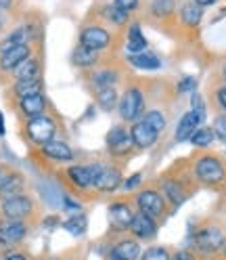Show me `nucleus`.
Wrapping results in <instances>:
<instances>
[{
  "instance_id": "obj_1",
  "label": "nucleus",
  "mask_w": 226,
  "mask_h": 260,
  "mask_svg": "<svg viewBox=\"0 0 226 260\" xmlns=\"http://www.w3.org/2000/svg\"><path fill=\"white\" fill-rule=\"evenodd\" d=\"M57 130H59V124L51 113H42L38 118L23 120V137L36 149L42 147L44 143L57 139Z\"/></svg>"
},
{
  "instance_id": "obj_2",
  "label": "nucleus",
  "mask_w": 226,
  "mask_h": 260,
  "mask_svg": "<svg viewBox=\"0 0 226 260\" xmlns=\"http://www.w3.org/2000/svg\"><path fill=\"white\" fill-rule=\"evenodd\" d=\"M90 178H92V187L101 193H113L122 187V170L113 164H103V161H92L86 164Z\"/></svg>"
},
{
  "instance_id": "obj_3",
  "label": "nucleus",
  "mask_w": 226,
  "mask_h": 260,
  "mask_svg": "<svg viewBox=\"0 0 226 260\" xmlns=\"http://www.w3.org/2000/svg\"><path fill=\"white\" fill-rule=\"evenodd\" d=\"M36 214V202L29 193H19L0 200V218L7 220H29Z\"/></svg>"
},
{
  "instance_id": "obj_4",
  "label": "nucleus",
  "mask_w": 226,
  "mask_h": 260,
  "mask_svg": "<svg viewBox=\"0 0 226 260\" xmlns=\"http://www.w3.org/2000/svg\"><path fill=\"white\" fill-rule=\"evenodd\" d=\"M118 113L124 122H138L144 116V92L138 86H128L118 101Z\"/></svg>"
},
{
  "instance_id": "obj_5",
  "label": "nucleus",
  "mask_w": 226,
  "mask_h": 260,
  "mask_svg": "<svg viewBox=\"0 0 226 260\" xmlns=\"http://www.w3.org/2000/svg\"><path fill=\"white\" fill-rule=\"evenodd\" d=\"M90 51H96V53H103L113 44V34L101 23H84L82 29H80V42Z\"/></svg>"
},
{
  "instance_id": "obj_6",
  "label": "nucleus",
  "mask_w": 226,
  "mask_h": 260,
  "mask_svg": "<svg viewBox=\"0 0 226 260\" xmlns=\"http://www.w3.org/2000/svg\"><path fill=\"white\" fill-rule=\"evenodd\" d=\"M134 202H136L138 212L149 214L155 220L164 218L168 214V202H166L164 195H161V191H157V189H142V191H138Z\"/></svg>"
},
{
  "instance_id": "obj_7",
  "label": "nucleus",
  "mask_w": 226,
  "mask_h": 260,
  "mask_svg": "<svg viewBox=\"0 0 226 260\" xmlns=\"http://www.w3.org/2000/svg\"><path fill=\"white\" fill-rule=\"evenodd\" d=\"M195 176L203 185H220L226 178L224 164L214 155H201L195 161Z\"/></svg>"
},
{
  "instance_id": "obj_8",
  "label": "nucleus",
  "mask_w": 226,
  "mask_h": 260,
  "mask_svg": "<svg viewBox=\"0 0 226 260\" xmlns=\"http://www.w3.org/2000/svg\"><path fill=\"white\" fill-rule=\"evenodd\" d=\"M105 145H107V151L113 155V157H122V155H128L134 145H132V139H130V130L126 126L118 124V126H111V130L105 137Z\"/></svg>"
},
{
  "instance_id": "obj_9",
  "label": "nucleus",
  "mask_w": 226,
  "mask_h": 260,
  "mask_svg": "<svg viewBox=\"0 0 226 260\" xmlns=\"http://www.w3.org/2000/svg\"><path fill=\"white\" fill-rule=\"evenodd\" d=\"M38 153H40L46 161H51V164H57V166L71 164L73 157H76L73 149H71L63 139H53V141L44 143L42 147H38Z\"/></svg>"
},
{
  "instance_id": "obj_10",
  "label": "nucleus",
  "mask_w": 226,
  "mask_h": 260,
  "mask_svg": "<svg viewBox=\"0 0 226 260\" xmlns=\"http://www.w3.org/2000/svg\"><path fill=\"white\" fill-rule=\"evenodd\" d=\"M29 233L27 220H7L0 218V248H13L21 243Z\"/></svg>"
},
{
  "instance_id": "obj_11",
  "label": "nucleus",
  "mask_w": 226,
  "mask_h": 260,
  "mask_svg": "<svg viewBox=\"0 0 226 260\" xmlns=\"http://www.w3.org/2000/svg\"><path fill=\"white\" fill-rule=\"evenodd\" d=\"M15 109H17L21 120L38 118L42 113H48V99H46L44 92L27 94V96H21V99L15 101Z\"/></svg>"
},
{
  "instance_id": "obj_12",
  "label": "nucleus",
  "mask_w": 226,
  "mask_h": 260,
  "mask_svg": "<svg viewBox=\"0 0 226 260\" xmlns=\"http://www.w3.org/2000/svg\"><path fill=\"white\" fill-rule=\"evenodd\" d=\"M31 55H34V44H31V42L19 44V46L11 48V51H7V53H0V74H3V76H11Z\"/></svg>"
},
{
  "instance_id": "obj_13",
  "label": "nucleus",
  "mask_w": 226,
  "mask_h": 260,
  "mask_svg": "<svg viewBox=\"0 0 226 260\" xmlns=\"http://www.w3.org/2000/svg\"><path fill=\"white\" fill-rule=\"evenodd\" d=\"M130 130V139H132V145L136 149H140V151H144V149H151L153 145L157 143V137H159V133L157 130H153L147 122H142V120H138V122H132V126L128 128Z\"/></svg>"
},
{
  "instance_id": "obj_14",
  "label": "nucleus",
  "mask_w": 226,
  "mask_h": 260,
  "mask_svg": "<svg viewBox=\"0 0 226 260\" xmlns=\"http://www.w3.org/2000/svg\"><path fill=\"white\" fill-rule=\"evenodd\" d=\"M25 174L19 170H5L3 178H0V200L13 198V195L25 193Z\"/></svg>"
},
{
  "instance_id": "obj_15",
  "label": "nucleus",
  "mask_w": 226,
  "mask_h": 260,
  "mask_svg": "<svg viewBox=\"0 0 226 260\" xmlns=\"http://www.w3.org/2000/svg\"><path fill=\"white\" fill-rule=\"evenodd\" d=\"M107 216H109V222H111L113 229L126 231V229H130V222L134 218V210L128 202H113L109 206Z\"/></svg>"
},
{
  "instance_id": "obj_16",
  "label": "nucleus",
  "mask_w": 226,
  "mask_h": 260,
  "mask_svg": "<svg viewBox=\"0 0 226 260\" xmlns=\"http://www.w3.org/2000/svg\"><path fill=\"white\" fill-rule=\"evenodd\" d=\"M224 235L218 226H205L201 229L197 235H195V246L201 250V252H218L220 248H224Z\"/></svg>"
},
{
  "instance_id": "obj_17",
  "label": "nucleus",
  "mask_w": 226,
  "mask_h": 260,
  "mask_svg": "<svg viewBox=\"0 0 226 260\" xmlns=\"http://www.w3.org/2000/svg\"><path fill=\"white\" fill-rule=\"evenodd\" d=\"M130 231L134 235V239H153L157 235V220L144 212H134V218L130 222Z\"/></svg>"
},
{
  "instance_id": "obj_18",
  "label": "nucleus",
  "mask_w": 226,
  "mask_h": 260,
  "mask_svg": "<svg viewBox=\"0 0 226 260\" xmlns=\"http://www.w3.org/2000/svg\"><path fill=\"white\" fill-rule=\"evenodd\" d=\"M36 78H44V63L40 55H31L29 59H25L17 70L11 74V80L17 82V80H36Z\"/></svg>"
},
{
  "instance_id": "obj_19",
  "label": "nucleus",
  "mask_w": 226,
  "mask_h": 260,
  "mask_svg": "<svg viewBox=\"0 0 226 260\" xmlns=\"http://www.w3.org/2000/svg\"><path fill=\"white\" fill-rule=\"evenodd\" d=\"M138 258H140V246L138 239L134 237L120 239L107 254V260H138Z\"/></svg>"
},
{
  "instance_id": "obj_20",
  "label": "nucleus",
  "mask_w": 226,
  "mask_h": 260,
  "mask_svg": "<svg viewBox=\"0 0 226 260\" xmlns=\"http://www.w3.org/2000/svg\"><path fill=\"white\" fill-rule=\"evenodd\" d=\"M63 176H65V181L78 191L92 189V178H90L86 164H69L65 168V172H63Z\"/></svg>"
},
{
  "instance_id": "obj_21",
  "label": "nucleus",
  "mask_w": 226,
  "mask_h": 260,
  "mask_svg": "<svg viewBox=\"0 0 226 260\" xmlns=\"http://www.w3.org/2000/svg\"><path fill=\"white\" fill-rule=\"evenodd\" d=\"M96 15L111 27H128V23H130V13L118 9L113 3L96 7Z\"/></svg>"
},
{
  "instance_id": "obj_22",
  "label": "nucleus",
  "mask_w": 226,
  "mask_h": 260,
  "mask_svg": "<svg viewBox=\"0 0 226 260\" xmlns=\"http://www.w3.org/2000/svg\"><path fill=\"white\" fill-rule=\"evenodd\" d=\"M101 53H96V51H90V48L82 46V44H76V48L71 51V65L78 70H94L96 65H99Z\"/></svg>"
},
{
  "instance_id": "obj_23",
  "label": "nucleus",
  "mask_w": 226,
  "mask_h": 260,
  "mask_svg": "<svg viewBox=\"0 0 226 260\" xmlns=\"http://www.w3.org/2000/svg\"><path fill=\"white\" fill-rule=\"evenodd\" d=\"M199 126H203L201 118L197 116L195 111H186L184 116L180 118L178 126H176V133H174L176 143H184V141H189V139L193 137V133H195V130H197Z\"/></svg>"
},
{
  "instance_id": "obj_24",
  "label": "nucleus",
  "mask_w": 226,
  "mask_h": 260,
  "mask_svg": "<svg viewBox=\"0 0 226 260\" xmlns=\"http://www.w3.org/2000/svg\"><path fill=\"white\" fill-rule=\"evenodd\" d=\"M36 92H44V78H36V80H17L13 82L9 88V96L13 101L21 99L27 94H36Z\"/></svg>"
},
{
  "instance_id": "obj_25",
  "label": "nucleus",
  "mask_w": 226,
  "mask_h": 260,
  "mask_svg": "<svg viewBox=\"0 0 226 260\" xmlns=\"http://www.w3.org/2000/svg\"><path fill=\"white\" fill-rule=\"evenodd\" d=\"M147 36L142 34V29H140V23L132 21V23H128V36H126V51L130 53V55H136V53H144L147 51Z\"/></svg>"
},
{
  "instance_id": "obj_26",
  "label": "nucleus",
  "mask_w": 226,
  "mask_h": 260,
  "mask_svg": "<svg viewBox=\"0 0 226 260\" xmlns=\"http://www.w3.org/2000/svg\"><path fill=\"white\" fill-rule=\"evenodd\" d=\"M161 195L166 198V202H170L172 206H180L184 204L186 200V189L180 181H174V178H166L164 183H161Z\"/></svg>"
},
{
  "instance_id": "obj_27",
  "label": "nucleus",
  "mask_w": 226,
  "mask_h": 260,
  "mask_svg": "<svg viewBox=\"0 0 226 260\" xmlns=\"http://www.w3.org/2000/svg\"><path fill=\"white\" fill-rule=\"evenodd\" d=\"M126 59H128V63H130L132 68L142 70V72H157V70H161V59L155 53H149V51L136 53V55H128Z\"/></svg>"
},
{
  "instance_id": "obj_28",
  "label": "nucleus",
  "mask_w": 226,
  "mask_h": 260,
  "mask_svg": "<svg viewBox=\"0 0 226 260\" xmlns=\"http://www.w3.org/2000/svg\"><path fill=\"white\" fill-rule=\"evenodd\" d=\"M120 80V72L113 70V68H101V70H94L88 78V82L94 88H107V86H116Z\"/></svg>"
},
{
  "instance_id": "obj_29",
  "label": "nucleus",
  "mask_w": 226,
  "mask_h": 260,
  "mask_svg": "<svg viewBox=\"0 0 226 260\" xmlns=\"http://www.w3.org/2000/svg\"><path fill=\"white\" fill-rule=\"evenodd\" d=\"M94 99L99 103L101 109L111 111V109H118V101H120V92L116 86H107V88H94Z\"/></svg>"
},
{
  "instance_id": "obj_30",
  "label": "nucleus",
  "mask_w": 226,
  "mask_h": 260,
  "mask_svg": "<svg viewBox=\"0 0 226 260\" xmlns=\"http://www.w3.org/2000/svg\"><path fill=\"white\" fill-rule=\"evenodd\" d=\"M180 19H182L184 25L195 27V25H199L201 19H203V9L197 7L195 3H193V0H189V3H184V5L180 7Z\"/></svg>"
},
{
  "instance_id": "obj_31",
  "label": "nucleus",
  "mask_w": 226,
  "mask_h": 260,
  "mask_svg": "<svg viewBox=\"0 0 226 260\" xmlns=\"http://www.w3.org/2000/svg\"><path fill=\"white\" fill-rule=\"evenodd\" d=\"M174 13H176L174 0H151V5H149V15L155 19H168Z\"/></svg>"
},
{
  "instance_id": "obj_32",
  "label": "nucleus",
  "mask_w": 226,
  "mask_h": 260,
  "mask_svg": "<svg viewBox=\"0 0 226 260\" xmlns=\"http://www.w3.org/2000/svg\"><path fill=\"white\" fill-rule=\"evenodd\" d=\"M63 229H65L67 233H71L73 237H82L88 229V220L86 216L80 212V214H71V218H67L65 222H63Z\"/></svg>"
},
{
  "instance_id": "obj_33",
  "label": "nucleus",
  "mask_w": 226,
  "mask_h": 260,
  "mask_svg": "<svg viewBox=\"0 0 226 260\" xmlns=\"http://www.w3.org/2000/svg\"><path fill=\"white\" fill-rule=\"evenodd\" d=\"M216 135H214V130L212 128H207V126H199L195 133H193V137L189 139L195 147H209V145L214 143Z\"/></svg>"
},
{
  "instance_id": "obj_34",
  "label": "nucleus",
  "mask_w": 226,
  "mask_h": 260,
  "mask_svg": "<svg viewBox=\"0 0 226 260\" xmlns=\"http://www.w3.org/2000/svg\"><path fill=\"white\" fill-rule=\"evenodd\" d=\"M140 120H142V122H147L153 130H157V133H164L166 126H168L166 116H164V113H161L159 109H149V111H144V116H142Z\"/></svg>"
},
{
  "instance_id": "obj_35",
  "label": "nucleus",
  "mask_w": 226,
  "mask_h": 260,
  "mask_svg": "<svg viewBox=\"0 0 226 260\" xmlns=\"http://www.w3.org/2000/svg\"><path fill=\"white\" fill-rule=\"evenodd\" d=\"M138 260H172V254L168 252V248H161V246H151L144 252H140Z\"/></svg>"
},
{
  "instance_id": "obj_36",
  "label": "nucleus",
  "mask_w": 226,
  "mask_h": 260,
  "mask_svg": "<svg viewBox=\"0 0 226 260\" xmlns=\"http://www.w3.org/2000/svg\"><path fill=\"white\" fill-rule=\"evenodd\" d=\"M176 90H178V94H193V92H197V78L195 76L180 78L178 84H176Z\"/></svg>"
},
{
  "instance_id": "obj_37",
  "label": "nucleus",
  "mask_w": 226,
  "mask_h": 260,
  "mask_svg": "<svg viewBox=\"0 0 226 260\" xmlns=\"http://www.w3.org/2000/svg\"><path fill=\"white\" fill-rule=\"evenodd\" d=\"M191 111H195L197 116L201 118V122L205 120V103H203V99H201V94L199 92H193L191 94Z\"/></svg>"
},
{
  "instance_id": "obj_38",
  "label": "nucleus",
  "mask_w": 226,
  "mask_h": 260,
  "mask_svg": "<svg viewBox=\"0 0 226 260\" xmlns=\"http://www.w3.org/2000/svg\"><path fill=\"white\" fill-rule=\"evenodd\" d=\"M214 135L222 141V143H226V113H222V116H218L216 120H214Z\"/></svg>"
},
{
  "instance_id": "obj_39",
  "label": "nucleus",
  "mask_w": 226,
  "mask_h": 260,
  "mask_svg": "<svg viewBox=\"0 0 226 260\" xmlns=\"http://www.w3.org/2000/svg\"><path fill=\"white\" fill-rule=\"evenodd\" d=\"M61 202H63V210H65V212H69V214H80V212H82V204L71 200V195L65 193Z\"/></svg>"
},
{
  "instance_id": "obj_40",
  "label": "nucleus",
  "mask_w": 226,
  "mask_h": 260,
  "mask_svg": "<svg viewBox=\"0 0 226 260\" xmlns=\"http://www.w3.org/2000/svg\"><path fill=\"white\" fill-rule=\"evenodd\" d=\"M111 3L116 5L118 9L126 11V13H134L138 9V5H140V0H111Z\"/></svg>"
},
{
  "instance_id": "obj_41",
  "label": "nucleus",
  "mask_w": 226,
  "mask_h": 260,
  "mask_svg": "<svg viewBox=\"0 0 226 260\" xmlns=\"http://www.w3.org/2000/svg\"><path fill=\"white\" fill-rule=\"evenodd\" d=\"M140 181H142V172H134L130 178H126V181L122 183V187H124L126 191H134V189L138 187Z\"/></svg>"
},
{
  "instance_id": "obj_42",
  "label": "nucleus",
  "mask_w": 226,
  "mask_h": 260,
  "mask_svg": "<svg viewBox=\"0 0 226 260\" xmlns=\"http://www.w3.org/2000/svg\"><path fill=\"white\" fill-rule=\"evenodd\" d=\"M17 9V0H0V15H9Z\"/></svg>"
},
{
  "instance_id": "obj_43",
  "label": "nucleus",
  "mask_w": 226,
  "mask_h": 260,
  "mask_svg": "<svg viewBox=\"0 0 226 260\" xmlns=\"http://www.w3.org/2000/svg\"><path fill=\"white\" fill-rule=\"evenodd\" d=\"M216 101H218V105H220V107L224 109V113H226V84L218 88V92H216Z\"/></svg>"
},
{
  "instance_id": "obj_44",
  "label": "nucleus",
  "mask_w": 226,
  "mask_h": 260,
  "mask_svg": "<svg viewBox=\"0 0 226 260\" xmlns=\"http://www.w3.org/2000/svg\"><path fill=\"white\" fill-rule=\"evenodd\" d=\"M172 260H197L195 256H193L189 250H180V252H176L172 254Z\"/></svg>"
},
{
  "instance_id": "obj_45",
  "label": "nucleus",
  "mask_w": 226,
  "mask_h": 260,
  "mask_svg": "<svg viewBox=\"0 0 226 260\" xmlns=\"http://www.w3.org/2000/svg\"><path fill=\"white\" fill-rule=\"evenodd\" d=\"M3 260H29L23 252H7L5 256H3Z\"/></svg>"
},
{
  "instance_id": "obj_46",
  "label": "nucleus",
  "mask_w": 226,
  "mask_h": 260,
  "mask_svg": "<svg viewBox=\"0 0 226 260\" xmlns=\"http://www.w3.org/2000/svg\"><path fill=\"white\" fill-rule=\"evenodd\" d=\"M55 224H59V218H57V216L44 218V226H46V229H55Z\"/></svg>"
},
{
  "instance_id": "obj_47",
  "label": "nucleus",
  "mask_w": 226,
  "mask_h": 260,
  "mask_svg": "<svg viewBox=\"0 0 226 260\" xmlns=\"http://www.w3.org/2000/svg\"><path fill=\"white\" fill-rule=\"evenodd\" d=\"M7 34V17L5 15H0V38Z\"/></svg>"
},
{
  "instance_id": "obj_48",
  "label": "nucleus",
  "mask_w": 226,
  "mask_h": 260,
  "mask_svg": "<svg viewBox=\"0 0 226 260\" xmlns=\"http://www.w3.org/2000/svg\"><path fill=\"white\" fill-rule=\"evenodd\" d=\"M193 3H195L197 7H201V9H205V7H212L216 0H193Z\"/></svg>"
},
{
  "instance_id": "obj_49",
  "label": "nucleus",
  "mask_w": 226,
  "mask_h": 260,
  "mask_svg": "<svg viewBox=\"0 0 226 260\" xmlns=\"http://www.w3.org/2000/svg\"><path fill=\"white\" fill-rule=\"evenodd\" d=\"M0 135H5V122H3V111H0Z\"/></svg>"
},
{
  "instance_id": "obj_50",
  "label": "nucleus",
  "mask_w": 226,
  "mask_h": 260,
  "mask_svg": "<svg viewBox=\"0 0 226 260\" xmlns=\"http://www.w3.org/2000/svg\"><path fill=\"white\" fill-rule=\"evenodd\" d=\"M222 78H224V82H226V65L222 68Z\"/></svg>"
},
{
  "instance_id": "obj_51",
  "label": "nucleus",
  "mask_w": 226,
  "mask_h": 260,
  "mask_svg": "<svg viewBox=\"0 0 226 260\" xmlns=\"http://www.w3.org/2000/svg\"><path fill=\"white\" fill-rule=\"evenodd\" d=\"M3 172H5V168H3V166H0V178H3Z\"/></svg>"
}]
</instances>
